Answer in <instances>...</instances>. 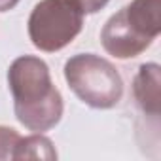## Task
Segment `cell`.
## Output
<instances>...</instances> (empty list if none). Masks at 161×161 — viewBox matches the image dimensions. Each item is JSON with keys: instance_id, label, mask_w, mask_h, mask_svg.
Segmentation results:
<instances>
[{"instance_id": "1", "label": "cell", "mask_w": 161, "mask_h": 161, "mask_svg": "<svg viewBox=\"0 0 161 161\" xmlns=\"http://www.w3.org/2000/svg\"><path fill=\"white\" fill-rule=\"evenodd\" d=\"M8 84L14 95L15 118L29 131L44 133L63 116V97L51 84L47 64L32 55H23L10 64Z\"/></svg>"}, {"instance_id": "2", "label": "cell", "mask_w": 161, "mask_h": 161, "mask_svg": "<svg viewBox=\"0 0 161 161\" xmlns=\"http://www.w3.org/2000/svg\"><path fill=\"white\" fill-rule=\"evenodd\" d=\"M161 0H133L114 14L101 32L103 47L116 59L140 55L161 31Z\"/></svg>"}, {"instance_id": "3", "label": "cell", "mask_w": 161, "mask_h": 161, "mask_svg": "<svg viewBox=\"0 0 161 161\" xmlns=\"http://www.w3.org/2000/svg\"><path fill=\"white\" fill-rule=\"evenodd\" d=\"M64 80L74 95L97 110L114 108L123 97V82L116 66L95 55L80 53L66 61Z\"/></svg>"}, {"instance_id": "4", "label": "cell", "mask_w": 161, "mask_h": 161, "mask_svg": "<svg viewBox=\"0 0 161 161\" xmlns=\"http://www.w3.org/2000/svg\"><path fill=\"white\" fill-rule=\"evenodd\" d=\"M84 27V12L74 0H40L29 17V36L40 51H59Z\"/></svg>"}, {"instance_id": "5", "label": "cell", "mask_w": 161, "mask_h": 161, "mask_svg": "<svg viewBox=\"0 0 161 161\" xmlns=\"http://www.w3.org/2000/svg\"><path fill=\"white\" fill-rule=\"evenodd\" d=\"M133 95L140 110L152 118L159 116V66L155 63L142 64L133 82Z\"/></svg>"}, {"instance_id": "6", "label": "cell", "mask_w": 161, "mask_h": 161, "mask_svg": "<svg viewBox=\"0 0 161 161\" xmlns=\"http://www.w3.org/2000/svg\"><path fill=\"white\" fill-rule=\"evenodd\" d=\"M17 159H57V152L47 136L42 135H31L23 136Z\"/></svg>"}, {"instance_id": "7", "label": "cell", "mask_w": 161, "mask_h": 161, "mask_svg": "<svg viewBox=\"0 0 161 161\" xmlns=\"http://www.w3.org/2000/svg\"><path fill=\"white\" fill-rule=\"evenodd\" d=\"M23 136L6 125H0V161H8V159H17V152L21 146Z\"/></svg>"}, {"instance_id": "8", "label": "cell", "mask_w": 161, "mask_h": 161, "mask_svg": "<svg viewBox=\"0 0 161 161\" xmlns=\"http://www.w3.org/2000/svg\"><path fill=\"white\" fill-rule=\"evenodd\" d=\"M74 2L80 6V10L84 14H95V12L103 10L110 0H74Z\"/></svg>"}, {"instance_id": "9", "label": "cell", "mask_w": 161, "mask_h": 161, "mask_svg": "<svg viewBox=\"0 0 161 161\" xmlns=\"http://www.w3.org/2000/svg\"><path fill=\"white\" fill-rule=\"evenodd\" d=\"M17 2L19 0H0V12H8L12 8H15Z\"/></svg>"}]
</instances>
